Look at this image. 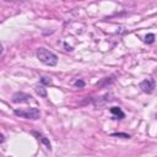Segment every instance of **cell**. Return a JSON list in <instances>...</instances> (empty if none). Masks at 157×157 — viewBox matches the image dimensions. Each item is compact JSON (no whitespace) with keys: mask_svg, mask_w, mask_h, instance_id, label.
Masks as SVG:
<instances>
[{"mask_svg":"<svg viewBox=\"0 0 157 157\" xmlns=\"http://www.w3.org/2000/svg\"><path fill=\"white\" fill-rule=\"evenodd\" d=\"M144 42L147 43V44H151L155 42V35L154 33H148L145 38H144Z\"/></svg>","mask_w":157,"mask_h":157,"instance_id":"obj_10","label":"cell"},{"mask_svg":"<svg viewBox=\"0 0 157 157\" xmlns=\"http://www.w3.org/2000/svg\"><path fill=\"white\" fill-rule=\"evenodd\" d=\"M35 91L37 92V94H39L41 97H43V98L47 97V88H45L43 85H38V86H36Z\"/></svg>","mask_w":157,"mask_h":157,"instance_id":"obj_9","label":"cell"},{"mask_svg":"<svg viewBox=\"0 0 157 157\" xmlns=\"http://www.w3.org/2000/svg\"><path fill=\"white\" fill-rule=\"evenodd\" d=\"M14 113L17 115V117L21 118H26V119H32V120H37L41 117V112L38 108H26V109H15Z\"/></svg>","mask_w":157,"mask_h":157,"instance_id":"obj_2","label":"cell"},{"mask_svg":"<svg viewBox=\"0 0 157 157\" xmlns=\"http://www.w3.org/2000/svg\"><path fill=\"white\" fill-rule=\"evenodd\" d=\"M112 136H119V138H124V139L130 138L129 134H124V133H114V134H112Z\"/></svg>","mask_w":157,"mask_h":157,"instance_id":"obj_12","label":"cell"},{"mask_svg":"<svg viewBox=\"0 0 157 157\" xmlns=\"http://www.w3.org/2000/svg\"><path fill=\"white\" fill-rule=\"evenodd\" d=\"M76 86V87H78V88H82L85 86V82L82 81V80H77V81H75V84H74Z\"/></svg>","mask_w":157,"mask_h":157,"instance_id":"obj_13","label":"cell"},{"mask_svg":"<svg viewBox=\"0 0 157 157\" xmlns=\"http://www.w3.org/2000/svg\"><path fill=\"white\" fill-rule=\"evenodd\" d=\"M114 82V77L113 76H109V77H104V78H102L101 81H98L96 86L98 88H103V87H107L108 85H112Z\"/></svg>","mask_w":157,"mask_h":157,"instance_id":"obj_6","label":"cell"},{"mask_svg":"<svg viewBox=\"0 0 157 157\" xmlns=\"http://www.w3.org/2000/svg\"><path fill=\"white\" fill-rule=\"evenodd\" d=\"M64 47L67 48V51H68V52H71V51H73V47H70V45H68L67 43H64Z\"/></svg>","mask_w":157,"mask_h":157,"instance_id":"obj_14","label":"cell"},{"mask_svg":"<svg viewBox=\"0 0 157 157\" xmlns=\"http://www.w3.org/2000/svg\"><path fill=\"white\" fill-rule=\"evenodd\" d=\"M32 135L36 136L37 140H39V141L42 142L48 150H52V144H51V141H49V139L47 138V136H44L42 133H38V131H32Z\"/></svg>","mask_w":157,"mask_h":157,"instance_id":"obj_5","label":"cell"},{"mask_svg":"<svg viewBox=\"0 0 157 157\" xmlns=\"http://www.w3.org/2000/svg\"><path fill=\"white\" fill-rule=\"evenodd\" d=\"M32 100L31 94L25 93V92H16L12 96V102L14 103H27Z\"/></svg>","mask_w":157,"mask_h":157,"instance_id":"obj_4","label":"cell"},{"mask_svg":"<svg viewBox=\"0 0 157 157\" xmlns=\"http://www.w3.org/2000/svg\"><path fill=\"white\" fill-rule=\"evenodd\" d=\"M140 88L145 93H152L155 90V81L152 78H146L140 82Z\"/></svg>","mask_w":157,"mask_h":157,"instance_id":"obj_3","label":"cell"},{"mask_svg":"<svg viewBox=\"0 0 157 157\" xmlns=\"http://www.w3.org/2000/svg\"><path fill=\"white\" fill-rule=\"evenodd\" d=\"M110 113H112L113 115H115L118 119H123L124 117H125V114L123 113V110L119 108V107H112V108H110Z\"/></svg>","mask_w":157,"mask_h":157,"instance_id":"obj_8","label":"cell"},{"mask_svg":"<svg viewBox=\"0 0 157 157\" xmlns=\"http://www.w3.org/2000/svg\"><path fill=\"white\" fill-rule=\"evenodd\" d=\"M41 82L43 85H52V78L51 77H42L41 78Z\"/></svg>","mask_w":157,"mask_h":157,"instance_id":"obj_11","label":"cell"},{"mask_svg":"<svg viewBox=\"0 0 157 157\" xmlns=\"http://www.w3.org/2000/svg\"><path fill=\"white\" fill-rule=\"evenodd\" d=\"M110 94H104V96H102V97H98V98H93L92 100V103L94 106H101V104H104L106 102H109L110 101Z\"/></svg>","mask_w":157,"mask_h":157,"instance_id":"obj_7","label":"cell"},{"mask_svg":"<svg viewBox=\"0 0 157 157\" xmlns=\"http://www.w3.org/2000/svg\"><path fill=\"white\" fill-rule=\"evenodd\" d=\"M37 58L39 59L41 63L48 65V67H54V65H57V63H58L57 54H54L53 52L48 51V49H45L43 47L37 49Z\"/></svg>","mask_w":157,"mask_h":157,"instance_id":"obj_1","label":"cell"}]
</instances>
